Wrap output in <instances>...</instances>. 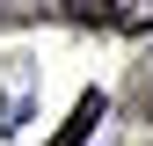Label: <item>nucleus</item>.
Returning <instances> with one entry per match:
<instances>
[{
  "mask_svg": "<svg viewBox=\"0 0 153 146\" xmlns=\"http://www.w3.org/2000/svg\"><path fill=\"white\" fill-rule=\"evenodd\" d=\"M102 22L124 29V36H146L153 29V0H102Z\"/></svg>",
  "mask_w": 153,
  "mask_h": 146,
  "instance_id": "obj_2",
  "label": "nucleus"
},
{
  "mask_svg": "<svg viewBox=\"0 0 153 146\" xmlns=\"http://www.w3.org/2000/svg\"><path fill=\"white\" fill-rule=\"evenodd\" d=\"M102 110H109V102H102V95H95V88H88V95L73 102V117H66L59 132L44 139V146H88V132H95V124H102Z\"/></svg>",
  "mask_w": 153,
  "mask_h": 146,
  "instance_id": "obj_1",
  "label": "nucleus"
}]
</instances>
